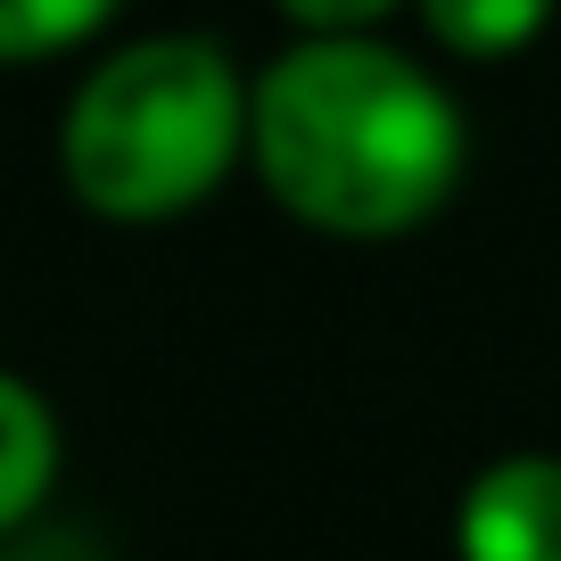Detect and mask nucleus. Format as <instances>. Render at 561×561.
Returning a JSON list of instances; mask_svg holds the SVG:
<instances>
[{
  "label": "nucleus",
  "instance_id": "obj_2",
  "mask_svg": "<svg viewBox=\"0 0 561 561\" xmlns=\"http://www.w3.org/2000/svg\"><path fill=\"white\" fill-rule=\"evenodd\" d=\"M248 158V75L215 34L116 42L58 116V182L100 224H174Z\"/></svg>",
  "mask_w": 561,
  "mask_h": 561
},
{
  "label": "nucleus",
  "instance_id": "obj_3",
  "mask_svg": "<svg viewBox=\"0 0 561 561\" xmlns=\"http://www.w3.org/2000/svg\"><path fill=\"white\" fill-rule=\"evenodd\" d=\"M462 561H561V455H504L462 488Z\"/></svg>",
  "mask_w": 561,
  "mask_h": 561
},
{
  "label": "nucleus",
  "instance_id": "obj_7",
  "mask_svg": "<svg viewBox=\"0 0 561 561\" xmlns=\"http://www.w3.org/2000/svg\"><path fill=\"white\" fill-rule=\"evenodd\" d=\"M273 9L298 25V34H380L413 0H273Z\"/></svg>",
  "mask_w": 561,
  "mask_h": 561
},
{
  "label": "nucleus",
  "instance_id": "obj_1",
  "mask_svg": "<svg viewBox=\"0 0 561 561\" xmlns=\"http://www.w3.org/2000/svg\"><path fill=\"white\" fill-rule=\"evenodd\" d=\"M248 165L322 240H404L471 165L462 100L380 34H298L248 75Z\"/></svg>",
  "mask_w": 561,
  "mask_h": 561
},
{
  "label": "nucleus",
  "instance_id": "obj_6",
  "mask_svg": "<svg viewBox=\"0 0 561 561\" xmlns=\"http://www.w3.org/2000/svg\"><path fill=\"white\" fill-rule=\"evenodd\" d=\"M124 0H0V67H50V58L100 42Z\"/></svg>",
  "mask_w": 561,
  "mask_h": 561
},
{
  "label": "nucleus",
  "instance_id": "obj_5",
  "mask_svg": "<svg viewBox=\"0 0 561 561\" xmlns=\"http://www.w3.org/2000/svg\"><path fill=\"white\" fill-rule=\"evenodd\" d=\"M421 9V34L438 42L446 58H462V67H504V58H520L528 42L553 25L561 0H413Z\"/></svg>",
  "mask_w": 561,
  "mask_h": 561
},
{
  "label": "nucleus",
  "instance_id": "obj_4",
  "mask_svg": "<svg viewBox=\"0 0 561 561\" xmlns=\"http://www.w3.org/2000/svg\"><path fill=\"white\" fill-rule=\"evenodd\" d=\"M58 488V413L34 380L0 371V537L42 520Z\"/></svg>",
  "mask_w": 561,
  "mask_h": 561
},
{
  "label": "nucleus",
  "instance_id": "obj_8",
  "mask_svg": "<svg viewBox=\"0 0 561 561\" xmlns=\"http://www.w3.org/2000/svg\"><path fill=\"white\" fill-rule=\"evenodd\" d=\"M0 561H100V545H91L83 528L34 520V528H18V537H0Z\"/></svg>",
  "mask_w": 561,
  "mask_h": 561
}]
</instances>
